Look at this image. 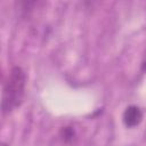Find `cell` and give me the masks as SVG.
Segmentation results:
<instances>
[{"label": "cell", "instance_id": "1", "mask_svg": "<svg viewBox=\"0 0 146 146\" xmlns=\"http://www.w3.org/2000/svg\"><path fill=\"white\" fill-rule=\"evenodd\" d=\"M26 87V74L21 66H13L7 75L2 88L1 111L2 114H9L21 106Z\"/></svg>", "mask_w": 146, "mask_h": 146}, {"label": "cell", "instance_id": "4", "mask_svg": "<svg viewBox=\"0 0 146 146\" xmlns=\"http://www.w3.org/2000/svg\"><path fill=\"white\" fill-rule=\"evenodd\" d=\"M141 71L143 72H146V60H144L141 63Z\"/></svg>", "mask_w": 146, "mask_h": 146}, {"label": "cell", "instance_id": "2", "mask_svg": "<svg viewBox=\"0 0 146 146\" xmlns=\"http://www.w3.org/2000/svg\"><path fill=\"white\" fill-rule=\"evenodd\" d=\"M144 114L139 106L137 105H129L122 113V122L127 128H135L140 124L143 121Z\"/></svg>", "mask_w": 146, "mask_h": 146}, {"label": "cell", "instance_id": "3", "mask_svg": "<svg viewBox=\"0 0 146 146\" xmlns=\"http://www.w3.org/2000/svg\"><path fill=\"white\" fill-rule=\"evenodd\" d=\"M59 137L62 139V141L66 145H71L72 143H74L75 138H76V132L74 130L73 127L71 125H65L62 127L59 130Z\"/></svg>", "mask_w": 146, "mask_h": 146}]
</instances>
